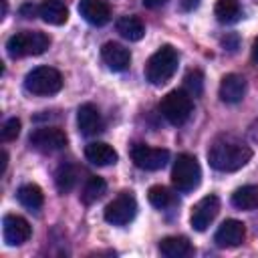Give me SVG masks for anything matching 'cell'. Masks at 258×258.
Segmentation results:
<instances>
[{
    "mask_svg": "<svg viewBox=\"0 0 258 258\" xmlns=\"http://www.w3.org/2000/svg\"><path fill=\"white\" fill-rule=\"evenodd\" d=\"M38 16L52 26H60L69 20V8L62 0H42L38 4Z\"/></svg>",
    "mask_w": 258,
    "mask_h": 258,
    "instance_id": "18",
    "label": "cell"
},
{
    "mask_svg": "<svg viewBox=\"0 0 258 258\" xmlns=\"http://www.w3.org/2000/svg\"><path fill=\"white\" fill-rule=\"evenodd\" d=\"M24 89L38 97L54 95L62 89V75L52 67H36L24 77Z\"/></svg>",
    "mask_w": 258,
    "mask_h": 258,
    "instance_id": "6",
    "label": "cell"
},
{
    "mask_svg": "<svg viewBox=\"0 0 258 258\" xmlns=\"http://www.w3.org/2000/svg\"><path fill=\"white\" fill-rule=\"evenodd\" d=\"M131 159L139 169L157 171L169 161V151L163 147H151L145 143H135L131 147Z\"/></svg>",
    "mask_w": 258,
    "mask_h": 258,
    "instance_id": "8",
    "label": "cell"
},
{
    "mask_svg": "<svg viewBox=\"0 0 258 258\" xmlns=\"http://www.w3.org/2000/svg\"><path fill=\"white\" fill-rule=\"evenodd\" d=\"M177 50L171 46V44H163L159 46L151 56L149 60L145 62V79L159 87V85H165L177 71Z\"/></svg>",
    "mask_w": 258,
    "mask_h": 258,
    "instance_id": "2",
    "label": "cell"
},
{
    "mask_svg": "<svg viewBox=\"0 0 258 258\" xmlns=\"http://www.w3.org/2000/svg\"><path fill=\"white\" fill-rule=\"evenodd\" d=\"M246 238V226L240 220H226L214 234V242L220 248H236Z\"/></svg>",
    "mask_w": 258,
    "mask_h": 258,
    "instance_id": "12",
    "label": "cell"
},
{
    "mask_svg": "<svg viewBox=\"0 0 258 258\" xmlns=\"http://www.w3.org/2000/svg\"><path fill=\"white\" fill-rule=\"evenodd\" d=\"M191 242L185 236H165L159 242V252L167 258H183L191 254Z\"/></svg>",
    "mask_w": 258,
    "mask_h": 258,
    "instance_id": "19",
    "label": "cell"
},
{
    "mask_svg": "<svg viewBox=\"0 0 258 258\" xmlns=\"http://www.w3.org/2000/svg\"><path fill=\"white\" fill-rule=\"evenodd\" d=\"M117 32H119L125 40L137 42V40L143 38L145 26H143V22H141L137 16H121V18L117 20Z\"/></svg>",
    "mask_w": 258,
    "mask_h": 258,
    "instance_id": "21",
    "label": "cell"
},
{
    "mask_svg": "<svg viewBox=\"0 0 258 258\" xmlns=\"http://www.w3.org/2000/svg\"><path fill=\"white\" fill-rule=\"evenodd\" d=\"M77 127L87 137H93V135L103 131V127H105L103 117H101L99 109L93 103H83L77 109Z\"/></svg>",
    "mask_w": 258,
    "mask_h": 258,
    "instance_id": "13",
    "label": "cell"
},
{
    "mask_svg": "<svg viewBox=\"0 0 258 258\" xmlns=\"http://www.w3.org/2000/svg\"><path fill=\"white\" fill-rule=\"evenodd\" d=\"M183 89H185L194 99L200 97L202 91H204V75H202V71H198V69L187 71L185 77H183Z\"/></svg>",
    "mask_w": 258,
    "mask_h": 258,
    "instance_id": "27",
    "label": "cell"
},
{
    "mask_svg": "<svg viewBox=\"0 0 258 258\" xmlns=\"http://www.w3.org/2000/svg\"><path fill=\"white\" fill-rule=\"evenodd\" d=\"M194 109V97L185 91V89H173L169 91L161 103H159V111L161 115L171 123V125H183Z\"/></svg>",
    "mask_w": 258,
    "mask_h": 258,
    "instance_id": "5",
    "label": "cell"
},
{
    "mask_svg": "<svg viewBox=\"0 0 258 258\" xmlns=\"http://www.w3.org/2000/svg\"><path fill=\"white\" fill-rule=\"evenodd\" d=\"M16 198L30 212L40 210L42 204H44V194H42V189L36 183H24V185H20L18 191H16Z\"/></svg>",
    "mask_w": 258,
    "mask_h": 258,
    "instance_id": "20",
    "label": "cell"
},
{
    "mask_svg": "<svg viewBox=\"0 0 258 258\" xmlns=\"http://www.w3.org/2000/svg\"><path fill=\"white\" fill-rule=\"evenodd\" d=\"M85 157L87 161H91L93 165L97 167H105V165H113L117 161V151L105 143V141H91L87 147H85Z\"/></svg>",
    "mask_w": 258,
    "mask_h": 258,
    "instance_id": "17",
    "label": "cell"
},
{
    "mask_svg": "<svg viewBox=\"0 0 258 258\" xmlns=\"http://www.w3.org/2000/svg\"><path fill=\"white\" fill-rule=\"evenodd\" d=\"M18 133H20V119L12 117V119H8V121L2 125V129H0V139L6 143V141L16 139Z\"/></svg>",
    "mask_w": 258,
    "mask_h": 258,
    "instance_id": "28",
    "label": "cell"
},
{
    "mask_svg": "<svg viewBox=\"0 0 258 258\" xmlns=\"http://www.w3.org/2000/svg\"><path fill=\"white\" fill-rule=\"evenodd\" d=\"M202 181V167L189 153H179L171 167V183L177 191H191Z\"/></svg>",
    "mask_w": 258,
    "mask_h": 258,
    "instance_id": "4",
    "label": "cell"
},
{
    "mask_svg": "<svg viewBox=\"0 0 258 258\" xmlns=\"http://www.w3.org/2000/svg\"><path fill=\"white\" fill-rule=\"evenodd\" d=\"M79 14L93 26H103L111 18V8L107 0H81Z\"/></svg>",
    "mask_w": 258,
    "mask_h": 258,
    "instance_id": "16",
    "label": "cell"
},
{
    "mask_svg": "<svg viewBox=\"0 0 258 258\" xmlns=\"http://www.w3.org/2000/svg\"><path fill=\"white\" fill-rule=\"evenodd\" d=\"M105 191H107V183H105V179L99 177V175H91V177L85 181V185H83L81 200H83L85 204H93V202H97L99 198H103Z\"/></svg>",
    "mask_w": 258,
    "mask_h": 258,
    "instance_id": "25",
    "label": "cell"
},
{
    "mask_svg": "<svg viewBox=\"0 0 258 258\" xmlns=\"http://www.w3.org/2000/svg\"><path fill=\"white\" fill-rule=\"evenodd\" d=\"M232 206L238 210H256L258 208V185H242L232 194Z\"/></svg>",
    "mask_w": 258,
    "mask_h": 258,
    "instance_id": "24",
    "label": "cell"
},
{
    "mask_svg": "<svg viewBox=\"0 0 258 258\" xmlns=\"http://www.w3.org/2000/svg\"><path fill=\"white\" fill-rule=\"evenodd\" d=\"M101 58L115 73H123L131 64V52H129V48H125L119 42H105L101 46Z\"/></svg>",
    "mask_w": 258,
    "mask_h": 258,
    "instance_id": "14",
    "label": "cell"
},
{
    "mask_svg": "<svg viewBox=\"0 0 258 258\" xmlns=\"http://www.w3.org/2000/svg\"><path fill=\"white\" fill-rule=\"evenodd\" d=\"M6 165H8V153H6V151H2V167H0V173H4V171H6Z\"/></svg>",
    "mask_w": 258,
    "mask_h": 258,
    "instance_id": "32",
    "label": "cell"
},
{
    "mask_svg": "<svg viewBox=\"0 0 258 258\" xmlns=\"http://www.w3.org/2000/svg\"><path fill=\"white\" fill-rule=\"evenodd\" d=\"M198 4H200V0H181V2H179L181 10H185V12H189V10L198 8Z\"/></svg>",
    "mask_w": 258,
    "mask_h": 258,
    "instance_id": "31",
    "label": "cell"
},
{
    "mask_svg": "<svg viewBox=\"0 0 258 258\" xmlns=\"http://www.w3.org/2000/svg\"><path fill=\"white\" fill-rule=\"evenodd\" d=\"M28 143L36 149V151H42V153H52V151H58L62 149L67 143H69V137L67 133L60 129V127H38L30 133L28 137Z\"/></svg>",
    "mask_w": 258,
    "mask_h": 258,
    "instance_id": "9",
    "label": "cell"
},
{
    "mask_svg": "<svg viewBox=\"0 0 258 258\" xmlns=\"http://www.w3.org/2000/svg\"><path fill=\"white\" fill-rule=\"evenodd\" d=\"M137 214V202L131 191H121L113 202L107 204L105 208V222L111 226H125L129 224Z\"/></svg>",
    "mask_w": 258,
    "mask_h": 258,
    "instance_id": "7",
    "label": "cell"
},
{
    "mask_svg": "<svg viewBox=\"0 0 258 258\" xmlns=\"http://www.w3.org/2000/svg\"><path fill=\"white\" fill-rule=\"evenodd\" d=\"M169 0H141V4L145 6V8H161V6H165Z\"/></svg>",
    "mask_w": 258,
    "mask_h": 258,
    "instance_id": "30",
    "label": "cell"
},
{
    "mask_svg": "<svg viewBox=\"0 0 258 258\" xmlns=\"http://www.w3.org/2000/svg\"><path fill=\"white\" fill-rule=\"evenodd\" d=\"M218 95L224 103H240L246 95V79L242 75H236V73H228L222 81H220V89H218Z\"/></svg>",
    "mask_w": 258,
    "mask_h": 258,
    "instance_id": "15",
    "label": "cell"
},
{
    "mask_svg": "<svg viewBox=\"0 0 258 258\" xmlns=\"http://www.w3.org/2000/svg\"><path fill=\"white\" fill-rule=\"evenodd\" d=\"M214 14H216L218 22L232 24L242 18V6L238 0H218L214 6Z\"/></svg>",
    "mask_w": 258,
    "mask_h": 258,
    "instance_id": "22",
    "label": "cell"
},
{
    "mask_svg": "<svg viewBox=\"0 0 258 258\" xmlns=\"http://www.w3.org/2000/svg\"><path fill=\"white\" fill-rule=\"evenodd\" d=\"M250 159V145H246L242 139L234 135H218L208 149V161L218 171H236L244 167Z\"/></svg>",
    "mask_w": 258,
    "mask_h": 258,
    "instance_id": "1",
    "label": "cell"
},
{
    "mask_svg": "<svg viewBox=\"0 0 258 258\" xmlns=\"http://www.w3.org/2000/svg\"><path fill=\"white\" fill-rule=\"evenodd\" d=\"M20 14L24 18H34V14H38V6L32 4V2H26V4L20 6Z\"/></svg>",
    "mask_w": 258,
    "mask_h": 258,
    "instance_id": "29",
    "label": "cell"
},
{
    "mask_svg": "<svg viewBox=\"0 0 258 258\" xmlns=\"http://www.w3.org/2000/svg\"><path fill=\"white\" fill-rule=\"evenodd\" d=\"M220 212V200L218 196L210 194V196H204L194 208H191V214H189V224L196 232H204L218 216Z\"/></svg>",
    "mask_w": 258,
    "mask_h": 258,
    "instance_id": "10",
    "label": "cell"
},
{
    "mask_svg": "<svg viewBox=\"0 0 258 258\" xmlns=\"http://www.w3.org/2000/svg\"><path fill=\"white\" fill-rule=\"evenodd\" d=\"M48 46H50L48 34H44L40 30H22V32H16L8 38L6 52L12 58L36 56V54H42Z\"/></svg>",
    "mask_w": 258,
    "mask_h": 258,
    "instance_id": "3",
    "label": "cell"
},
{
    "mask_svg": "<svg viewBox=\"0 0 258 258\" xmlns=\"http://www.w3.org/2000/svg\"><path fill=\"white\" fill-rule=\"evenodd\" d=\"M32 234V228L26 218L16 214H6L2 220V236L8 246H20L24 244Z\"/></svg>",
    "mask_w": 258,
    "mask_h": 258,
    "instance_id": "11",
    "label": "cell"
},
{
    "mask_svg": "<svg viewBox=\"0 0 258 258\" xmlns=\"http://www.w3.org/2000/svg\"><path fill=\"white\" fill-rule=\"evenodd\" d=\"M147 200L157 210H165V208L175 204V196L165 185H151L149 191H147Z\"/></svg>",
    "mask_w": 258,
    "mask_h": 258,
    "instance_id": "26",
    "label": "cell"
},
{
    "mask_svg": "<svg viewBox=\"0 0 258 258\" xmlns=\"http://www.w3.org/2000/svg\"><path fill=\"white\" fill-rule=\"evenodd\" d=\"M252 58L258 62V38L254 40V44H252Z\"/></svg>",
    "mask_w": 258,
    "mask_h": 258,
    "instance_id": "33",
    "label": "cell"
},
{
    "mask_svg": "<svg viewBox=\"0 0 258 258\" xmlns=\"http://www.w3.org/2000/svg\"><path fill=\"white\" fill-rule=\"evenodd\" d=\"M77 177H79V171L73 163H60L54 171V185L60 194H69L77 185Z\"/></svg>",
    "mask_w": 258,
    "mask_h": 258,
    "instance_id": "23",
    "label": "cell"
}]
</instances>
